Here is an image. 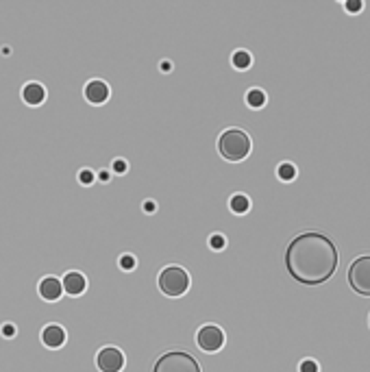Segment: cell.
<instances>
[{
	"label": "cell",
	"instance_id": "obj_1",
	"mask_svg": "<svg viewBox=\"0 0 370 372\" xmlns=\"http://www.w3.org/2000/svg\"><path fill=\"white\" fill-rule=\"evenodd\" d=\"M337 248L323 233H301L287 244L285 268L289 277L303 285H320L337 270Z\"/></svg>",
	"mask_w": 370,
	"mask_h": 372
},
{
	"label": "cell",
	"instance_id": "obj_2",
	"mask_svg": "<svg viewBox=\"0 0 370 372\" xmlns=\"http://www.w3.org/2000/svg\"><path fill=\"white\" fill-rule=\"evenodd\" d=\"M218 151L227 161H242L251 153V137L239 128H229L220 135Z\"/></svg>",
	"mask_w": 370,
	"mask_h": 372
},
{
	"label": "cell",
	"instance_id": "obj_3",
	"mask_svg": "<svg viewBox=\"0 0 370 372\" xmlns=\"http://www.w3.org/2000/svg\"><path fill=\"white\" fill-rule=\"evenodd\" d=\"M153 372H201V366L190 353L170 350L155 362Z\"/></svg>",
	"mask_w": 370,
	"mask_h": 372
},
{
	"label": "cell",
	"instance_id": "obj_4",
	"mask_svg": "<svg viewBox=\"0 0 370 372\" xmlns=\"http://www.w3.org/2000/svg\"><path fill=\"white\" fill-rule=\"evenodd\" d=\"M190 287V274L179 268V266H170L166 268L162 274H159V289L166 294V296H183Z\"/></svg>",
	"mask_w": 370,
	"mask_h": 372
},
{
	"label": "cell",
	"instance_id": "obj_5",
	"mask_svg": "<svg viewBox=\"0 0 370 372\" xmlns=\"http://www.w3.org/2000/svg\"><path fill=\"white\" fill-rule=\"evenodd\" d=\"M348 283L353 292L360 296H370V255H362L348 268Z\"/></svg>",
	"mask_w": 370,
	"mask_h": 372
},
{
	"label": "cell",
	"instance_id": "obj_6",
	"mask_svg": "<svg viewBox=\"0 0 370 372\" xmlns=\"http://www.w3.org/2000/svg\"><path fill=\"white\" fill-rule=\"evenodd\" d=\"M199 346L205 350V353H216V350H220L222 348V344H224V333H222V329L220 327H216V325H205L201 331H199Z\"/></svg>",
	"mask_w": 370,
	"mask_h": 372
},
{
	"label": "cell",
	"instance_id": "obj_7",
	"mask_svg": "<svg viewBox=\"0 0 370 372\" xmlns=\"http://www.w3.org/2000/svg\"><path fill=\"white\" fill-rule=\"evenodd\" d=\"M96 364H99L101 372H120L124 366V355L114 346H107L99 353Z\"/></svg>",
	"mask_w": 370,
	"mask_h": 372
},
{
	"label": "cell",
	"instance_id": "obj_8",
	"mask_svg": "<svg viewBox=\"0 0 370 372\" xmlns=\"http://www.w3.org/2000/svg\"><path fill=\"white\" fill-rule=\"evenodd\" d=\"M85 99L94 105H101L109 99V87L103 81H90L85 85Z\"/></svg>",
	"mask_w": 370,
	"mask_h": 372
},
{
	"label": "cell",
	"instance_id": "obj_9",
	"mask_svg": "<svg viewBox=\"0 0 370 372\" xmlns=\"http://www.w3.org/2000/svg\"><path fill=\"white\" fill-rule=\"evenodd\" d=\"M85 277L81 272H68L66 277H63V283H61V287L66 289V292L70 294V296H78V294H83L85 292Z\"/></svg>",
	"mask_w": 370,
	"mask_h": 372
},
{
	"label": "cell",
	"instance_id": "obj_10",
	"mask_svg": "<svg viewBox=\"0 0 370 372\" xmlns=\"http://www.w3.org/2000/svg\"><path fill=\"white\" fill-rule=\"evenodd\" d=\"M42 342L48 348H59V346H63V342H66V331H63L59 325H48L42 331Z\"/></svg>",
	"mask_w": 370,
	"mask_h": 372
},
{
	"label": "cell",
	"instance_id": "obj_11",
	"mask_svg": "<svg viewBox=\"0 0 370 372\" xmlns=\"http://www.w3.org/2000/svg\"><path fill=\"white\" fill-rule=\"evenodd\" d=\"M63 292L61 287V281L55 279V277H46L42 283H40V294L46 298V301H57Z\"/></svg>",
	"mask_w": 370,
	"mask_h": 372
},
{
	"label": "cell",
	"instance_id": "obj_12",
	"mask_svg": "<svg viewBox=\"0 0 370 372\" xmlns=\"http://www.w3.org/2000/svg\"><path fill=\"white\" fill-rule=\"evenodd\" d=\"M22 99H24L28 105H42L44 99H46V90H44L40 83H28V85L22 90Z\"/></svg>",
	"mask_w": 370,
	"mask_h": 372
},
{
	"label": "cell",
	"instance_id": "obj_13",
	"mask_svg": "<svg viewBox=\"0 0 370 372\" xmlns=\"http://www.w3.org/2000/svg\"><path fill=\"white\" fill-rule=\"evenodd\" d=\"M249 207H251V203H249L246 196H242V194H237V196L231 198V209H233L235 214H246Z\"/></svg>",
	"mask_w": 370,
	"mask_h": 372
},
{
	"label": "cell",
	"instance_id": "obj_14",
	"mask_svg": "<svg viewBox=\"0 0 370 372\" xmlns=\"http://www.w3.org/2000/svg\"><path fill=\"white\" fill-rule=\"evenodd\" d=\"M246 103L251 105V107H264V103H266V94L262 92V90H251L249 94H246Z\"/></svg>",
	"mask_w": 370,
	"mask_h": 372
},
{
	"label": "cell",
	"instance_id": "obj_15",
	"mask_svg": "<svg viewBox=\"0 0 370 372\" xmlns=\"http://www.w3.org/2000/svg\"><path fill=\"white\" fill-rule=\"evenodd\" d=\"M233 66H235L237 70H246V68L251 66V55H249L246 51H237V53L233 55Z\"/></svg>",
	"mask_w": 370,
	"mask_h": 372
},
{
	"label": "cell",
	"instance_id": "obj_16",
	"mask_svg": "<svg viewBox=\"0 0 370 372\" xmlns=\"http://www.w3.org/2000/svg\"><path fill=\"white\" fill-rule=\"evenodd\" d=\"M277 174H279L281 181H292L294 176H296V168L292 164H281L279 170H277Z\"/></svg>",
	"mask_w": 370,
	"mask_h": 372
},
{
	"label": "cell",
	"instance_id": "obj_17",
	"mask_svg": "<svg viewBox=\"0 0 370 372\" xmlns=\"http://www.w3.org/2000/svg\"><path fill=\"white\" fill-rule=\"evenodd\" d=\"M120 268L122 270H133L135 268V257L133 255H122L120 257Z\"/></svg>",
	"mask_w": 370,
	"mask_h": 372
},
{
	"label": "cell",
	"instance_id": "obj_18",
	"mask_svg": "<svg viewBox=\"0 0 370 372\" xmlns=\"http://www.w3.org/2000/svg\"><path fill=\"white\" fill-rule=\"evenodd\" d=\"M209 246L216 248V251L224 248V237L222 235H212V237H209Z\"/></svg>",
	"mask_w": 370,
	"mask_h": 372
},
{
	"label": "cell",
	"instance_id": "obj_19",
	"mask_svg": "<svg viewBox=\"0 0 370 372\" xmlns=\"http://www.w3.org/2000/svg\"><path fill=\"white\" fill-rule=\"evenodd\" d=\"M301 372H318V364L314 360H305L301 364Z\"/></svg>",
	"mask_w": 370,
	"mask_h": 372
},
{
	"label": "cell",
	"instance_id": "obj_20",
	"mask_svg": "<svg viewBox=\"0 0 370 372\" xmlns=\"http://www.w3.org/2000/svg\"><path fill=\"white\" fill-rule=\"evenodd\" d=\"M78 181H81L83 185H90L94 181V172L92 170H81V174H78Z\"/></svg>",
	"mask_w": 370,
	"mask_h": 372
},
{
	"label": "cell",
	"instance_id": "obj_21",
	"mask_svg": "<svg viewBox=\"0 0 370 372\" xmlns=\"http://www.w3.org/2000/svg\"><path fill=\"white\" fill-rule=\"evenodd\" d=\"M114 170H116L118 174H124V172H126V161L116 159V161H114Z\"/></svg>",
	"mask_w": 370,
	"mask_h": 372
},
{
	"label": "cell",
	"instance_id": "obj_22",
	"mask_svg": "<svg viewBox=\"0 0 370 372\" xmlns=\"http://www.w3.org/2000/svg\"><path fill=\"white\" fill-rule=\"evenodd\" d=\"M3 333H5L7 337H13V333H15L13 325H5V327H3Z\"/></svg>",
	"mask_w": 370,
	"mask_h": 372
},
{
	"label": "cell",
	"instance_id": "obj_23",
	"mask_svg": "<svg viewBox=\"0 0 370 372\" xmlns=\"http://www.w3.org/2000/svg\"><path fill=\"white\" fill-rule=\"evenodd\" d=\"M346 9H348V11H362V3H348Z\"/></svg>",
	"mask_w": 370,
	"mask_h": 372
},
{
	"label": "cell",
	"instance_id": "obj_24",
	"mask_svg": "<svg viewBox=\"0 0 370 372\" xmlns=\"http://www.w3.org/2000/svg\"><path fill=\"white\" fill-rule=\"evenodd\" d=\"M144 209H146V212H149V214H153V212H155V205H153V203L149 201V203H144Z\"/></svg>",
	"mask_w": 370,
	"mask_h": 372
},
{
	"label": "cell",
	"instance_id": "obj_25",
	"mask_svg": "<svg viewBox=\"0 0 370 372\" xmlns=\"http://www.w3.org/2000/svg\"><path fill=\"white\" fill-rule=\"evenodd\" d=\"M101 181H109V174H107V170H105V172H101Z\"/></svg>",
	"mask_w": 370,
	"mask_h": 372
}]
</instances>
